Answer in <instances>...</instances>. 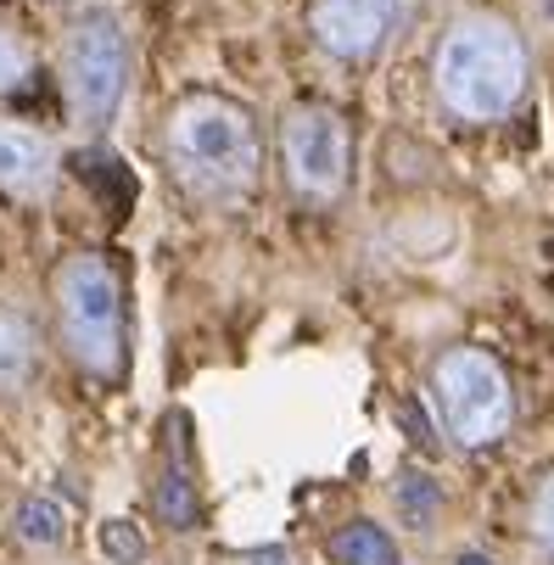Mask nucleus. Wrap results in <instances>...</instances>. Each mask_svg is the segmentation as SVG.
I'll return each instance as SVG.
<instances>
[{"instance_id": "423d86ee", "label": "nucleus", "mask_w": 554, "mask_h": 565, "mask_svg": "<svg viewBox=\"0 0 554 565\" xmlns=\"http://www.w3.org/2000/svg\"><path fill=\"white\" fill-rule=\"evenodd\" d=\"M280 146H286V169H291V185L313 202H337L348 191V169H353V140H348V124L342 113L331 107H297L280 129Z\"/></svg>"}, {"instance_id": "9d476101", "label": "nucleus", "mask_w": 554, "mask_h": 565, "mask_svg": "<svg viewBox=\"0 0 554 565\" xmlns=\"http://www.w3.org/2000/svg\"><path fill=\"white\" fill-rule=\"evenodd\" d=\"M331 559H342V565H398V543H392L386 526H375V521H348L331 537Z\"/></svg>"}, {"instance_id": "a211bd4d", "label": "nucleus", "mask_w": 554, "mask_h": 565, "mask_svg": "<svg viewBox=\"0 0 554 565\" xmlns=\"http://www.w3.org/2000/svg\"><path fill=\"white\" fill-rule=\"evenodd\" d=\"M247 565H291V559H286V548H258Z\"/></svg>"}, {"instance_id": "20e7f679", "label": "nucleus", "mask_w": 554, "mask_h": 565, "mask_svg": "<svg viewBox=\"0 0 554 565\" xmlns=\"http://www.w3.org/2000/svg\"><path fill=\"white\" fill-rule=\"evenodd\" d=\"M432 392L443 426L459 448H488L510 431L515 420V392L510 375L499 370V359H488L482 348H448L432 364Z\"/></svg>"}, {"instance_id": "1a4fd4ad", "label": "nucleus", "mask_w": 554, "mask_h": 565, "mask_svg": "<svg viewBox=\"0 0 554 565\" xmlns=\"http://www.w3.org/2000/svg\"><path fill=\"white\" fill-rule=\"evenodd\" d=\"M34 353H40V342H34L29 313L0 302V392H18L34 375Z\"/></svg>"}, {"instance_id": "7ed1b4c3", "label": "nucleus", "mask_w": 554, "mask_h": 565, "mask_svg": "<svg viewBox=\"0 0 554 565\" xmlns=\"http://www.w3.org/2000/svg\"><path fill=\"white\" fill-rule=\"evenodd\" d=\"M56 326L62 348L85 375L96 381L124 375V286L102 253H73L56 269Z\"/></svg>"}, {"instance_id": "39448f33", "label": "nucleus", "mask_w": 554, "mask_h": 565, "mask_svg": "<svg viewBox=\"0 0 554 565\" xmlns=\"http://www.w3.org/2000/svg\"><path fill=\"white\" fill-rule=\"evenodd\" d=\"M62 73H67V102H73L78 124H90V129L113 124L124 85H129V45H124V29L113 12H90L73 23Z\"/></svg>"}, {"instance_id": "9b49d317", "label": "nucleus", "mask_w": 554, "mask_h": 565, "mask_svg": "<svg viewBox=\"0 0 554 565\" xmlns=\"http://www.w3.org/2000/svg\"><path fill=\"white\" fill-rule=\"evenodd\" d=\"M151 504H157V515H163L174 532H191V526H196V481H191V470H185L180 459L157 476Z\"/></svg>"}, {"instance_id": "2eb2a0df", "label": "nucleus", "mask_w": 554, "mask_h": 565, "mask_svg": "<svg viewBox=\"0 0 554 565\" xmlns=\"http://www.w3.org/2000/svg\"><path fill=\"white\" fill-rule=\"evenodd\" d=\"M23 73H29V56H23V45L0 29V90H18L23 85Z\"/></svg>"}, {"instance_id": "6ab92c4d", "label": "nucleus", "mask_w": 554, "mask_h": 565, "mask_svg": "<svg viewBox=\"0 0 554 565\" xmlns=\"http://www.w3.org/2000/svg\"><path fill=\"white\" fill-rule=\"evenodd\" d=\"M454 565H493V559H488V554H459Z\"/></svg>"}, {"instance_id": "ddd939ff", "label": "nucleus", "mask_w": 554, "mask_h": 565, "mask_svg": "<svg viewBox=\"0 0 554 565\" xmlns=\"http://www.w3.org/2000/svg\"><path fill=\"white\" fill-rule=\"evenodd\" d=\"M18 537L51 548V543L67 537V521H62V510H56L51 499H23V504H18Z\"/></svg>"}, {"instance_id": "0eeeda50", "label": "nucleus", "mask_w": 554, "mask_h": 565, "mask_svg": "<svg viewBox=\"0 0 554 565\" xmlns=\"http://www.w3.org/2000/svg\"><path fill=\"white\" fill-rule=\"evenodd\" d=\"M404 0H313V40L331 56H370Z\"/></svg>"}, {"instance_id": "dca6fc26", "label": "nucleus", "mask_w": 554, "mask_h": 565, "mask_svg": "<svg viewBox=\"0 0 554 565\" xmlns=\"http://www.w3.org/2000/svg\"><path fill=\"white\" fill-rule=\"evenodd\" d=\"M532 537L543 543V548H554V476L537 488V499H532Z\"/></svg>"}, {"instance_id": "f8f14e48", "label": "nucleus", "mask_w": 554, "mask_h": 565, "mask_svg": "<svg viewBox=\"0 0 554 565\" xmlns=\"http://www.w3.org/2000/svg\"><path fill=\"white\" fill-rule=\"evenodd\" d=\"M398 510H404V521L409 526H432L437 521V510H443V493H437V481L432 476H420V470H404L398 476Z\"/></svg>"}, {"instance_id": "aec40b11", "label": "nucleus", "mask_w": 554, "mask_h": 565, "mask_svg": "<svg viewBox=\"0 0 554 565\" xmlns=\"http://www.w3.org/2000/svg\"><path fill=\"white\" fill-rule=\"evenodd\" d=\"M548 7H554V0H548Z\"/></svg>"}, {"instance_id": "6e6552de", "label": "nucleus", "mask_w": 554, "mask_h": 565, "mask_svg": "<svg viewBox=\"0 0 554 565\" xmlns=\"http://www.w3.org/2000/svg\"><path fill=\"white\" fill-rule=\"evenodd\" d=\"M51 180V151L29 129L0 124V191H40Z\"/></svg>"}, {"instance_id": "f257e3e1", "label": "nucleus", "mask_w": 554, "mask_h": 565, "mask_svg": "<svg viewBox=\"0 0 554 565\" xmlns=\"http://www.w3.org/2000/svg\"><path fill=\"white\" fill-rule=\"evenodd\" d=\"M169 146V169L196 202H242L258 185L264 169V146L258 124L247 107H235L224 96H185L169 113L163 129Z\"/></svg>"}, {"instance_id": "f3484780", "label": "nucleus", "mask_w": 554, "mask_h": 565, "mask_svg": "<svg viewBox=\"0 0 554 565\" xmlns=\"http://www.w3.org/2000/svg\"><path fill=\"white\" fill-rule=\"evenodd\" d=\"M398 420H404L409 443H432V431H426V415H415V403H404V409H398Z\"/></svg>"}, {"instance_id": "4468645a", "label": "nucleus", "mask_w": 554, "mask_h": 565, "mask_svg": "<svg viewBox=\"0 0 554 565\" xmlns=\"http://www.w3.org/2000/svg\"><path fill=\"white\" fill-rule=\"evenodd\" d=\"M102 554L118 559V565H140V559H146L140 526H135V521H107V526H102Z\"/></svg>"}, {"instance_id": "f03ea898", "label": "nucleus", "mask_w": 554, "mask_h": 565, "mask_svg": "<svg viewBox=\"0 0 554 565\" xmlns=\"http://www.w3.org/2000/svg\"><path fill=\"white\" fill-rule=\"evenodd\" d=\"M437 96L465 124L510 118L526 90V45L499 18H459L437 45Z\"/></svg>"}]
</instances>
